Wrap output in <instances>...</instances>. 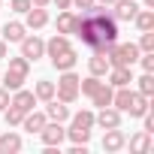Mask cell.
Here are the masks:
<instances>
[{
	"label": "cell",
	"mask_w": 154,
	"mask_h": 154,
	"mask_svg": "<svg viewBox=\"0 0 154 154\" xmlns=\"http://www.w3.org/2000/svg\"><path fill=\"white\" fill-rule=\"evenodd\" d=\"M88 66H91V75H106L112 63H109V57H106L103 51H94V57L88 60Z\"/></svg>",
	"instance_id": "cell-18"
},
{
	"label": "cell",
	"mask_w": 154,
	"mask_h": 154,
	"mask_svg": "<svg viewBox=\"0 0 154 154\" xmlns=\"http://www.w3.org/2000/svg\"><path fill=\"white\" fill-rule=\"evenodd\" d=\"M124 145H127V136H124L118 127L106 130V136H103V148H106V151H121Z\"/></svg>",
	"instance_id": "cell-12"
},
{
	"label": "cell",
	"mask_w": 154,
	"mask_h": 154,
	"mask_svg": "<svg viewBox=\"0 0 154 154\" xmlns=\"http://www.w3.org/2000/svg\"><path fill=\"white\" fill-rule=\"evenodd\" d=\"M45 24H48V12H45V6H30V9L24 12V27L39 30V27H45Z\"/></svg>",
	"instance_id": "cell-6"
},
{
	"label": "cell",
	"mask_w": 154,
	"mask_h": 154,
	"mask_svg": "<svg viewBox=\"0 0 154 154\" xmlns=\"http://www.w3.org/2000/svg\"><path fill=\"white\" fill-rule=\"evenodd\" d=\"M115 21H133V15L139 12V6H136V0H115Z\"/></svg>",
	"instance_id": "cell-9"
},
{
	"label": "cell",
	"mask_w": 154,
	"mask_h": 154,
	"mask_svg": "<svg viewBox=\"0 0 154 154\" xmlns=\"http://www.w3.org/2000/svg\"><path fill=\"white\" fill-rule=\"evenodd\" d=\"M142 118H145V130H148V133H154V115H151V112H145Z\"/></svg>",
	"instance_id": "cell-36"
},
{
	"label": "cell",
	"mask_w": 154,
	"mask_h": 154,
	"mask_svg": "<svg viewBox=\"0 0 154 154\" xmlns=\"http://www.w3.org/2000/svg\"><path fill=\"white\" fill-rule=\"evenodd\" d=\"M112 94H115V91H112L109 85H100V88L91 94V100H94V106H100V109H103V106H112Z\"/></svg>",
	"instance_id": "cell-22"
},
{
	"label": "cell",
	"mask_w": 154,
	"mask_h": 154,
	"mask_svg": "<svg viewBox=\"0 0 154 154\" xmlns=\"http://www.w3.org/2000/svg\"><path fill=\"white\" fill-rule=\"evenodd\" d=\"M66 48H72V45H69V39H66L63 33H54V36L45 42V54H48V57H57V54H63Z\"/></svg>",
	"instance_id": "cell-13"
},
{
	"label": "cell",
	"mask_w": 154,
	"mask_h": 154,
	"mask_svg": "<svg viewBox=\"0 0 154 154\" xmlns=\"http://www.w3.org/2000/svg\"><path fill=\"white\" fill-rule=\"evenodd\" d=\"M100 85H103V82H100V75H88V79H79V94H88V97H91Z\"/></svg>",
	"instance_id": "cell-27"
},
{
	"label": "cell",
	"mask_w": 154,
	"mask_h": 154,
	"mask_svg": "<svg viewBox=\"0 0 154 154\" xmlns=\"http://www.w3.org/2000/svg\"><path fill=\"white\" fill-rule=\"evenodd\" d=\"M75 60H79V57H75V51H72V48H66L63 54H57V57H51V63H54V69H60V72H63V69H72V66H75Z\"/></svg>",
	"instance_id": "cell-20"
},
{
	"label": "cell",
	"mask_w": 154,
	"mask_h": 154,
	"mask_svg": "<svg viewBox=\"0 0 154 154\" xmlns=\"http://www.w3.org/2000/svg\"><path fill=\"white\" fill-rule=\"evenodd\" d=\"M133 97H136V94L124 85V88H118V91L112 94V106H115L118 112H127V109H130V103H133Z\"/></svg>",
	"instance_id": "cell-17"
},
{
	"label": "cell",
	"mask_w": 154,
	"mask_h": 154,
	"mask_svg": "<svg viewBox=\"0 0 154 154\" xmlns=\"http://www.w3.org/2000/svg\"><path fill=\"white\" fill-rule=\"evenodd\" d=\"M54 3H57V9H69V6H72V0H54Z\"/></svg>",
	"instance_id": "cell-37"
},
{
	"label": "cell",
	"mask_w": 154,
	"mask_h": 154,
	"mask_svg": "<svg viewBox=\"0 0 154 154\" xmlns=\"http://www.w3.org/2000/svg\"><path fill=\"white\" fill-rule=\"evenodd\" d=\"M97 3H100V6H112V3H115V0H97Z\"/></svg>",
	"instance_id": "cell-40"
},
{
	"label": "cell",
	"mask_w": 154,
	"mask_h": 154,
	"mask_svg": "<svg viewBox=\"0 0 154 154\" xmlns=\"http://www.w3.org/2000/svg\"><path fill=\"white\" fill-rule=\"evenodd\" d=\"M54 94H57L60 103H75V100H79V75H75L72 69H63V75L57 79Z\"/></svg>",
	"instance_id": "cell-3"
},
{
	"label": "cell",
	"mask_w": 154,
	"mask_h": 154,
	"mask_svg": "<svg viewBox=\"0 0 154 154\" xmlns=\"http://www.w3.org/2000/svg\"><path fill=\"white\" fill-rule=\"evenodd\" d=\"M142 69H145V72H154V51H145V57H142Z\"/></svg>",
	"instance_id": "cell-32"
},
{
	"label": "cell",
	"mask_w": 154,
	"mask_h": 154,
	"mask_svg": "<svg viewBox=\"0 0 154 154\" xmlns=\"http://www.w3.org/2000/svg\"><path fill=\"white\" fill-rule=\"evenodd\" d=\"M21 54H24L27 60H36V57L45 54V42H42L39 36H24V39H21Z\"/></svg>",
	"instance_id": "cell-7"
},
{
	"label": "cell",
	"mask_w": 154,
	"mask_h": 154,
	"mask_svg": "<svg viewBox=\"0 0 154 154\" xmlns=\"http://www.w3.org/2000/svg\"><path fill=\"white\" fill-rule=\"evenodd\" d=\"M45 118L48 121H57V124H63L66 118H69V109H66V103H60V100H48V106H45Z\"/></svg>",
	"instance_id": "cell-10"
},
{
	"label": "cell",
	"mask_w": 154,
	"mask_h": 154,
	"mask_svg": "<svg viewBox=\"0 0 154 154\" xmlns=\"http://www.w3.org/2000/svg\"><path fill=\"white\" fill-rule=\"evenodd\" d=\"M72 33H79L85 45H91L94 51H103L109 57V51L115 48V39H118V21L103 6H91V12L75 18V30Z\"/></svg>",
	"instance_id": "cell-1"
},
{
	"label": "cell",
	"mask_w": 154,
	"mask_h": 154,
	"mask_svg": "<svg viewBox=\"0 0 154 154\" xmlns=\"http://www.w3.org/2000/svg\"><path fill=\"white\" fill-rule=\"evenodd\" d=\"M24 115H27V112H21V109H18V106H12V103L3 109V118H6V124H9V127L21 124V118H24Z\"/></svg>",
	"instance_id": "cell-29"
},
{
	"label": "cell",
	"mask_w": 154,
	"mask_h": 154,
	"mask_svg": "<svg viewBox=\"0 0 154 154\" xmlns=\"http://www.w3.org/2000/svg\"><path fill=\"white\" fill-rule=\"evenodd\" d=\"M12 9L15 12H27L30 9V0H12Z\"/></svg>",
	"instance_id": "cell-33"
},
{
	"label": "cell",
	"mask_w": 154,
	"mask_h": 154,
	"mask_svg": "<svg viewBox=\"0 0 154 154\" xmlns=\"http://www.w3.org/2000/svg\"><path fill=\"white\" fill-rule=\"evenodd\" d=\"M33 94H36V100H51L54 97V82H36V88H33Z\"/></svg>",
	"instance_id": "cell-28"
},
{
	"label": "cell",
	"mask_w": 154,
	"mask_h": 154,
	"mask_svg": "<svg viewBox=\"0 0 154 154\" xmlns=\"http://www.w3.org/2000/svg\"><path fill=\"white\" fill-rule=\"evenodd\" d=\"M72 3L79 6V9H82V15H85V12H91V6H94V0H72Z\"/></svg>",
	"instance_id": "cell-34"
},
{
	"label": "cell",
	"mask_w": 154,
	"mask_h": 154,
	"mask_svg": "<svg viewBox=\"0 0 154 154\" xmlns=\"http://www.w3.org/2000/svg\"><path fill=\"white\" fill-rule=\"evenodd\" d=\"M139 51H154V33H151V30H142V39H139Z\"/></svg>",
	"instance_id": "cell-31"
},
{
	"label": "cell",
	"mask_w": 154,
	"mask_h": 154,
	"mask_svg": "<svg viewBox=\"0 0 154 154\" xmlns=\"http://www.w3.org/2000/svg\"><path fill=\"white\" fill-rule=\"evenodd\" d=\"M148 148H151V133L148 130L130 136V151H148Z\"/></svg>",
	"instance_id": "cell-24"
},
{
	"label": "cell",
	"mask_w": 154,
	"mask_h": 154,
	"mask_svg": "<svg viewBox=\"0 0 154 154\" xmlns=\"http://www.w3.org/2000/svg\"><path fill=\"white\" fill-rule=\"evenodd\" d=\"M94 124H100L103 130H112V127H121V112L112 109V106H103L100 115H94Z\"/></svg>",
	"instance_id": "cell-8"
},
{
	"label": "cell",
	"mask_w": 154,
	"mask_h": 154,
	"mask_svg": "<svg viewBox=\"0 0 154 154\" xmlns=\"http://www.w3.org/2000/svg\"><path fill=\"white\" fill-rule=\"evenodd\" d=\"M130 82H133L130 66H109V85H112V88H124V85H130Z\"/></svg>",
	"instance_id": "cell-11"
},
{
	"label": "cell",
	"mask_w": 154,
	"mask_h": 154,
	"mask_svg": "<svg viewBox=\"0 0 154 154\" xmlns=\"http://www.w3.org/2000/svg\"><path fill=\"white\" fill-rule=\"evenodd\" d=\"M0 57H6V39H0Z\"/></svg>",
	"instance_id": "cell-39"
},
{
	"label": "cell",
	"mask_w": 154,
	"mask_h": 154,
	"mask_svg": "<svg viewBox=\"0 0 154 154\" xmlns=\"http://www.w3.org/2000/svg\"><path fill=\"white\" fill-rule=\"evenodd\" d=\"M139 94L151 100V94H154V75H151V72H145L142 79H139Z\"/></svg>",
	"instance_id": "cell-30"
},
{
	"label": "cell",
	"mask_w": 154,
	"mask_h": 154,
	"mask_svg": "<svg viewBox=\"0 0 154 154\" xmlns=\"http://www.w3.org/2000/svg\"><path fill=\"white\" fill-rule=\"evenodd\" d=\"M145 6H148V9H151V6H154V0H145Z\"/></svg>",
	"instance_id": "cell-41"
},
{
	"label": "cell",
	"mask_w": 154,
	"mask_h": 154,
	"mask_svg": "<svg viewBox=\"0 0 154 154\" xmlns=\"http://www.w3.org/2000/svg\"><path fill=\"white\" fill-rule=\"evenodd\" d=\"M12 94H15V97H12L9 103L18 106L21 112H30V109L36 106V94H33V91H21V88H18V91H12Z\"/></svg>",
	"instance_id": "cell-14"
},
{
	"label": "cell",
	"mask_w": 154,
	"mask_h": 154,
	"mask_svg": "<svg viewBox=\"0 0 154 154\" xmlns=\"http://www.w3.org/2000/svg\"><path fill=\"white\" fill-rule=\"evenodd\" d=\"M24 30H27V27H24L21 21H6V24H3V39H6V42H21V39L27 36Z\"/></svg>",
	"instance_id": "cell-16"
},
{
	"label": "cell",
	"mask_w": 154,
	"mask_h": 154,
	"mask_svg": "<svg viewBox=\"0 0 154 154\" xmlns=\"http://www.w3.org/2000/svg\"><path fill=\"white\" fill-rule=\"evenodd\" d=\"M133 118H142L145 112H148V97H142V94H136L133 97V103H130V109H127Z\"/></svg>",
	"instance_id": "cell-26"
},
{
	"label": "cell",
	"mask_w": 154,
	"mask_h": 154,
	"mask_svg": "<svg viewBox=\"0 0 154 154\" xmlns=\"http://www.w3.org/2000/svg\"><path fill=\"white\" fill-rule=\"evenodd\" d=\"M0 151H21V136L18 133H3L0 136Z\"/></svg>",
	"instance_id": "cell-25"
},
{
	"label": "cell",
	"mask_w": 154,
	"mask_h": 154,
	"mask_svg": "<svg viewBox=\"0 0 154 154\" xmlns=\"http://www.w3.org/2000/svg\"><path fill=\"white\" fill-rule=\"evenodd\" d=\"M133 21H136L139 30H154V9H139L133 15Z\"/></svg>",
	"instance_id": "cell-21"
},
{
	"label": "cell",
	"mask_w": 154,
	"mask_h": 154,
	"mask_svg": "<svg viewBox=\"0 0 154 154\" xmlns=\"http://www.w3.org/2000/svg\"><path fill=\"white\" fill-rule=\"evenodd\" d=\"M27 72H30V60L21 54V57H9V69L3 75V88L6 91H18L24 82H27Z\"/></svg>",
	"instance_id": "cell-2"
},
{
	"label": "cell",
	"mask_w": 154,
	"mask_h": 154,
	"mask_svg": "<svg viewBox=\"0 0 154 154\" xmlns=\"http://www.w3.org/2000/svg\"><path fill=\"white\" fill-rule=\"evenodd\" d=\"M45 121H48V118H45L42 112H33V109H30V112L21 118V127H24L27 133H39V130L45 127Z\"/></svg>",
	"instance_id": "cell-15"
},
{
	"label": "cell",
	"mask_w": 154,
	"mask_h": 154,
	"mask_svg": "<svg viewBox=\"0 0 154 154\" xmlns=\"http://www.w3.org/2000/svg\"><path fill=\"white\" fill-rule=\"evenodd\" d=\"M136 60H139V45H133V42H124V45L115 42V48L109 51V63L112 66H133Z\"/></svg>",
	"instance_id": "cell-4"
},
{
	"label": "cell",
	"mask_w": 154,
	"mask_h": 154,
	"mask_svg": "<svg viewBox=\"0 0 154 154\" xmlns=\"http://www.w3.org/2000/svg\"><path fill=\"white\" fill-rule=\"evenodd\" d=\"M91 127H94V112L82 109L79 115H72V124H69V130H91Z\"/></svg>",
	"instance_id": "cell-19"
},
{
	"label": "cell",
	"mask_w": 154,
	"mask_h": 154,
	"mask_svg": "<svg viewBox=\"0 0 154 154\" xmlns=\"http://www.w3.org/2000/svg\"><path fill=\"white\" fill-rule=\"evenodd\" d=\"M51 0H30V6H48Z\"/></svg>",
	"instance_id": "cell-38"
},
{
	"label": "cell",
	"mask_w": 154,
	"mask_h": 154,
	"mask_svg": "<svg viewBox=\"0 0 154 154\" xmlns=\"http://www.w3.org/2000/svg\"><path fill=\"white\" fill-rule=\"evenodd\" d=\"M75 18H79V15H72V12H60L57 15V33H72L75 30Z\"/></svg>",
	"instance_id": "cell-23"
},
{
	"label": "cell",
	"mask_w": 154,
	"mask_h": 154,
	"mask_svg": "<svg viewBox=\"0 0 154 154\" xmlns=\"http://www.w3.org/2000/svg\"><path fill=\"white\" fill-rule=\"evenodd\" d=\"M39 136H42V142H45V148H57L60 142H63V136H66V130L57 124V121H45V127L39 130Z\"/></svg>",
	"instance_id": "cell-5"
},
{
	"label": "cell",
	"mask_w": 154,
	"mask_h": 154,
	"mask_svg": "<svg viewBox=\"0 0 154 154\" xmlns=\"http://www.w3.org/2000/svg\"><path fill=\"white\" fill-rule=\"evenodd\" d=\"M6 106H9V91H6V88H0V112H3Z\"/></svg>",
	"instance_id": "cell-35"
}]
</instances>
